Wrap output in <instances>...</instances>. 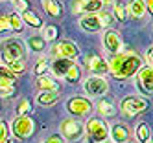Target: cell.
Returning <instances> with one entry per match:
<instances>
[{
    "label": "cell",
    "mask_w": 153,
    "mask_h": 143,
    "mask_svg": "<svg viewBox=\"0 0 153 143\" xmlns=\"http://www.w3.org/2000/svg\"><path fill=\"white\" fill-rule=\"evenodd\" d=\"M109 64V72L113 73L116 79H127V77L135 75L142 68V59L137 53H120L114 55Z\"/></svg>",
    "instance_id": "cell-1"
},
{
    "label": "cell",
    "mask_w": 153,
    "mask_h": 143,
    "mask_svg": "<svg viewBox=\"0 0 153 143\" xmlns=\"http://www.w3.org/2000/svg\"><path fill=\"white\" fill-rule=\"evenodd\" d=\"M0 59L7 64L17 62V61H24V44L19 39H6L0 44Z\"/></svg>",
    "instance_id": "cell-2"
},
{
    "label": "cell",
    "mask_w": 153,
    "mask_h": 143,
    "mask_svg": "<svg viewBox=\"0 0 153 143\" xmlns=\"http://www.w3.org/2000/svg\"><path fill=\"white\" fill-rule=\"evenodd\" d=\"M83 130L87 132V138H89L91 143L105 141L107 136H109V125L105 123V121H102L100 117H91V119H87Z\"/></svg>",
    "instance_id": "cell-3"
},
{
    "label": "cell",
    "mask_w": 153,
    "mask_h": 143,
    "mask_svg": "<svg viewBox=\"0 0 153 143\" xmlns=\"http://www.w3.org/2000/svg\"><path fill=\"white\" fill-rule=\"evenodd\" d=\"M11 132L15 139H28L35 132V121L30 116H17L11 123Z\"/></svg>",
    "instance_id": "cell-4"
},
{
    "label": "cell",
    "mask_w": 153,
    "mask_h": 143,
    "mask_svg": "<svg viewBox=\"0 0 153 143\" xmlns=\"http://www.w3.org/2000/svg\"><path fill=\"white\" fill-rule=\"evenodd\" d=\"M83 90L89 97H100V95H105L107 90H109V83L100 75H91L89 79L83 83Z\"/></svg>",
    "instance_id": "cell-5"
},
{
    "label": "cell",
    "mask_w": 153,
    "mask_h": 143,
    "mask_svg": "<svg viewBox=\"0 0 153 143\" xmlns=\"http://www.w3.org/2000/svg\"><path fill=\"white\" fill-rule=\"evenodd\" d=\"M83 132L85 130H83V125L79 121H76L72 117L61 121V138L68 139V141H76V139H79L83 136Z\"/></svg>",
    "instance_id": "cell-6"
},
{
    "label": "cell",
    "mask_w": 153,
    "mask_h": 143,
    "mask_svg": "<svg viewBox=\"0 0 153 143\" xmlns=\"http://www.w3.org/2000/svg\"><path fill=\"white\" fill-rule=\"evenodd\" d=\"M120 108H122V112L126 116H137L148 108V101L142 97H137V95H129L120 103Z\"/></svg>",
    "instance_id": "cell-7"
},
{
    "label": "cell",
    "mask_w": 153,
    "mask_h": 143,
    "mask_svg": "<svg viewBox=\"0 0 153 143\" xmlns=\"http://www.w3.org/2000/svg\"><path fill=\"white\" fill-rule=\"evenodd\" d=\"M52 53H53V57H56V59H68V61H74V59L79 55V50H78V46H76L74 42H70V40H61L59 44H56V46H53Z\"/></svg>",
    "instance_id": "cell-8"
},
{
    "label": "cell",
    "mask_w": 153,
    "mask_h": 143,
    "mask_svg": "<svg viewBox=\"0 0 153 143\" xmlns=\"http://www.w3.org/2000/svg\"><path fill=\"white\" fill-rule=\"evenodd\" d=\"M67 108H68V112L72 116H87L91 112V108H92V103H91V99H87V97L76 95V97L68 99Z\"/></svg>",
    "instance_id": "cell-9"
},
{
    "label": "cell",
    "mask_w": 153,
    "mask_h": 143,
    "mask_svg": "<svg viewBox=\"0 0 153 143\" xmlns=\"http://www.w3.org/2000/svg\"><path fill=\"white\" fill-rule=\"evenodd\" d=\"M103 7V0H74L72 13H100Z\"/></svg>",
    "instance_id": "cell-10"
},
{
    "label": "cell",
    "mask_w": 153,
    "mask_h": 143,
    "mask_svg": "<svg viewBox=\"0 0 153 143\" xmlns=\"http://www.w3.org/2000/svg\"><path fill=\"white\" fill-rule=\"evenodd\" d=\"M85 66L89 68L92 73L96 75H102V73H107L109 72V64L103 57H100L98 53H89L85 55Z\"/></svg>",
    "instance_id": "cell-11"
},
{
    "label": "cell",
    "mask_w": 153,
    "mask_h": 143,
    "mask_svg": "<svg viewBox=\"0 0 153 143\" xmlns=\"http://www.w3.org/2000/svg\"><path fill=\"white\" fill-rule=\"evenodd\" d=\"M102 44H103V48L109 53L118 55L120 48H122V39H120V35L114 29H107V31H103V35H102Z\"/></svg>",
    "instance_id": "cell-12"
},
{
    "label": "cell",
    "mask_w": 153,
    "mask_h": 143,
    "mask_svg": "<svg viewBox=\"0 0 153 143\" xmlns=\"http://www.w3.org/2000/svg\"><path fill=\"white\" fill-rule=\"evenodd\" d=\"M79 26H81V29L91 31V33L100 31V29L103 28L102 18H100V13H87V15H83V17L79 18Z\"/></svg>",
    "instance_id": "cell-13"
},
{
    "label": "cell",
    "mask_w": 153,
    "mask_h": 143,
    "mask_svg": "<svg viewBox=\"0 0 153 143\" xmlns=\"http://www.w3.org/2000/svg\"><path fill=\"white\" fill-rule=\"evenodd\" d=\"M138 86L146 94L153 92V68H149V66H142V68L138 70Z\"/></svg>",
    "instance_id": "cell-14"
},
{
    "label": "cell",
    "mask_w": 153,
    "mask_h": 143,
    "mask_svg": "<svg viewBox=\"0 0 153 143\" xmlns=\"http://www.w3.org/2000/svg\"><path fill=\"white\" fill-rule=\"evenodd\" d=\"M74 66V61H68V59H56L52 62V72H53V75L56 77H63L65 79V75L68 73V70Z\"/></svg>",
    "instance_id": "cell-15"
},
{
    "label": "cell",
    "mask_w": 153,
    "mask_h": 143,
    "mask_svg": "<svg viewBox=\"0 0 153 143\" xmlns=\"http://www.w3.org/2000/svg\"><path fill=\"white\" fill-rule=\"evenodd\" d=\"M111 136H113V141H118V143H124V141H127L129 139V128H127V125H124V123H116V125H113L111 127Z\"/></svg>",
    "instance_id": "cell-16"
},
{
    "label": "cell",
    "mask_w": 153,
    "mask_h": 143,
    "mask_svg": "<svg viewBox=\"0 0 153 143\" xmlns=\"http://www.w3.org/2000/svg\"><path fill=\"white\" fill-rule=\"evenodd\" d=\"M37 86L41 92H59V84L48 75H41L37 79Z\"/></svg>",
    "instance_id": "cell-17"
},
{
    "label": "cell",
    "mask_w": 153,
    "mask_h": 143,
    "mask_svg": "<svg viewBox=\"0 0 153 143\" xmlns=\"http://www.w3.org/2000/svg\"><path fill=\"white\" fill-rule=\"evenodd\" d=\"M41 4H42V9H45L48 15H52V17H61L63 6H61L59 0H41Z\"/></svg>",
    "instance_id": "cell-18"
},
{
    "label": "cell",
    "mask_w": 153,
    "mask_h": 143,
    "mask_svg": "<svg viewBox=\"0 0 153 143\" xmlns=\"http://www.w3.org/2000/svg\"><path fill=\"white\" fill-rule=\"evenodd\" d=\"M17 81V75L7 68V66H0V88L6 86H13V83Z\"/></svg>",
    "instance_id": "cell-19"
},
{
    "label": "cell",
    "mask_w": 153,
    "mask_h": 143,
    "mask_svg": "<svg viewBox=\"0 0 153 143\" xmlns=\"http://www.w3.org/2000/svg\"><path fill=\"white\" fill-rule=\"evenodd\" d=\"M126 9L129 11V15L135 17V18H140V17L146 15V7H144V2H142V0H129Z\"/></svg>",
    "instance_id": "cell-20"
},
{
    "label": "cell",
    "mask_w": 153,
    "mask_h": 143,
    "mask_svg": "<svg viewBox=\"0 0 153 143\" xmlns=\"http://www.w3.org/2000/svg\"><path fill=\"white\" fill-rule=\"evenodd\" d=\"M57 101H59V92H39L37 95V103L42 106H50Z\"/></svg>",
    "instance_id": "cell-21"
},
{
    "label": "cell",
    "mask_w": 153,
    "mask_h": 143,
    "mask_svg": "<svg viewBox=\"0 0 153 143\" xmlns=\"http://www.w3.org/2000/svg\"><path fill=\"white\" fill-rule=\"evenodd\" d=\"M98 112L103 117H113V116H116V106L109 101V99H102V101L98 103Z\"/></svg>",
    "instance_id": "cell-22"
},
{
    "label": "cell",
    "mask_w": 153,
    "mask_h": 143,
    "mask_svg": "<svg viewBox=\"0 0 153 143\" xmlns=\"http://www.w3.org/2000/svg\"><path fill=\"white\" fill-rule=\"evenodd\" d=\"M20 18H22V22H28V24L31 26V28H42V20L33 13V11H24L22 15H20Z\"/></svg>",
    "instance_id": "cell-23"
},
{
    "label": "cell",
    "mask_w": 153,
    "mask_h": 143,
    "mask_svg": "<svg viewBox=\"0 0 153 143\" xmlns=\"http://www.w3.org/2000/svg\"><path fill=\"white\" fill-rule=\"evenodd\" d=\"M41 29H42L41 39L45 40V42H46V40H56V39H57V33H59V31H57V28L53 26V24H46V26H42Z\"/></svg>",
    "instance_id": "cell-24"
},
{
    "label": "cell",
    "mask_w": 153,
    "mask_h": 143,
    "mask_svg": "<svg viewBox=\"0 0 153 143\" xmlns=\"http://www.w3.org/2000/svg\"><path fill=\"white\" fill-rule=\"evenodd\" d=\"M28 46L31 48V51H35V53H41L42 50L46 48V42L42 40L41 37H30V39H28Z\"/></svg>",
    "instance_id": "cell-25"
},
{
    "label": "cell",
    "mask_w": 153,
    "mask_h": 143,
    "mask_svg": "<svg viewBox=\"0 0 153 143\" xmlns=\"http://www.w3.org/2000/svg\"><path fill=\"white\" fill-rule=\"evenodd\" d=\"M137 139H138L140 143L151 139V132H149V127H148L146 123H140V125H138V128H137Z\"/></svg>",
    "instance_id": "cell-26"
},
{
    "label": "cell",
    "mask_w": 153,
    "mask_h": 143,
    "mask_svg": "<svg viewBox=\"0 0 153 143\" xmlns=\"http://www.w3.org/2000/svg\"><path fill=\"white\" fill-rule=\"evenodd\" d=\"M22 28H24V22H22V18H20L19 13L9 15V29H13V31H22Z\"/></svg>",
    "instance_id": "cell-27"
},
{
    "label": "cell",
    "mask_w": 153,
    "mask_h": 143,
    "mask_svg": "<svg viewBox=\"0 0 153 143\" xmlns=\"http://www.w3.org/2000/svg\"><path fill=\"white\" fill-rule=\"evenodd\" d=\"M79 77H81V72H79V68H78V64H74L72 68L68 70V73L65 75V81H67V83H76Z\"/></svg>",
    "instance_id": "cell-28"
},
{
    "label": "cell",
    "mask_w": 153,
    "mask_h": 143,
    "mask_svg": "<svg viewBox=\"0 0 153 143\" xmlns=\"http://www.w3.org/2000/svg\"><path fill=\"white\" fill-rule=\"evenodd\" d=\"M28 112H31V105L26 97H22L19 101V106H17V116H26Z\"/></svg>",
    "instance_id": "cell-29"
},
{
    "label": "cell",
    "mask_w": 153,
    "mask_h": 143,
    "mask_svg": "<svg viewBox=\"0 0 153 143\" xmlns=\"http://www.w3.org/2000/svg\"><path fill=\"white\" fill-rule=\"evenodd\" d=\"M114 17H116L120 22L126 20V6H124L122 2H114Z\"/></svg>",
    "instance_id": "cell-30"
},
{
    "label": "cell",
    "mask_w": 153,
    "mask_h": 143,
    "mask_svg": "<svg viewBox=\"0 0 153 143\" xmlns=\"http://www.w3.org/2000/svg\"><path fill=\"white\" fill-rule=\"evenodd\" d=\"M46 70H48V61H46V59L37 61V64H35V75H37V77L46 75Z\"/></svg>",
    "instance_id": "cell-31"
},
{
    "label": "cell",
    "mask_w": 153,
    "mask_h": 143,
    "mask_svg": "<svg viewBox=\"0 0 153 143\" xmlns=\"http://www.w3.org/2000/svg\"><path fill=\"white\" fill-rule=\"evenodd\" d=\"M7 68L11 70L15 75L17 73H22L26 70V66H24V61H17V62H11V64H7Z\"/></svg>",
    "instance_id": "cell-32"
},
{
    "label": "cell",
    "mask_w": 153,
    "mask_h": 143,
    "mask_svg": "<svg viewBox=\"0 0 153 143\" xmlns=\"http://www.w3.org/2000/svg\"><path fill=\"white\" fill-rule=\"evenodd\" d=\"M13 4H15V7L19 9V11H28L30 9V4H28V0H13Z\"/></svg>",
    "instance_id": "cell-33"
},
{
    "label": "cell",
    "mask_w": 153,
    "mask_h": 143,
    "mask_svg": "<svg viewBox=\"0 0 153 143\" xmlns=\"http://www.w3.org/2000/svg\"><path fill=\"white\" fill-rule=\"evenodd\" d=\"M7 134H9V130H7V125L4 123V121H0V143L7 139Z\"/></svg>",
    "instance_id": "cell-34"
},
{
    "label": "cell",
    "mask_w": 153,
    "mask_h": 143,
    "mask_svg": "<svg viewBox=\"0 0 153 143\" xmlns=\"http://www.w3.org/2000/svg\"><path fill=\"white\" fill-rule=\"evenodd\" d=\"M15 94V86H6V88H0V97H11Z\"/></svg>",
    "instance_id": "cell-35"
},
{
    "label": "cell",
    "mask_w": 153,
    "mask_h": 143,
    "mask_svg": "<svg viewBox=\"0 0 153 143\" xmlns=\"http://www.w3.org/2000/svg\"><path fill=\"white\" fill-rule=\"evenodd\" d=\"M9 29V15H2L0 17V31Z\"/></svg>",
    "instance_id": "cell-36"
},
{
    "label": "cell",
    "mask_w": 153,
    "mask_h": 143,
    "mask_svg": "<svg viewBox=\"0 0 153 143\" xmlns=\"http://www.w3.org/2000/svg\"><path fill=\"white\" fill-rule=\"evenodd\" d=\"M100 18H102V24H103V28H107V26H111V15L109 13H105V11H102L100 13Z\"/></svg>",
    "instance_id": "cell-37"
},
{
    "label": "cell",
    "mask_w": 153,
    "mask_h": 143,
    "mask_svg": "<svg viewBox=\"0 0 153 143\" xmlns=\"http://www.w3.org/2000/svg\"><path fill=\"white\" fill-rule=\"evenodd\" d=\"M45 143H65V141H63V138H61V136H50Z\"/></svg>",
    "instance_id": "cell-38"
},
{
    "label": "cell",
    "mask_w": 153,
    "mask_h": 143,
    "mask_svg": "<svg viewBox=\"0 0 153 143\" xmlns=\"http://www.w3.org/2000/svg\"><path fill=\"white\" fill-rule=\"evenodd\" d=\"M144 2V7H146V11H149V15L153 13V0H142Z\"/></svg>",
    "instance_id": "cell-39"
},
{
    "label": "cell",
    "mask_w": 153,
    "mask_h": 143,
    "mask_svg": "<svg viewBox=\"0 0 153 143\" xmlns=\"http://www.w3.org/2000/svg\"><path fill=\"white\" fill-rule=\"evenodd\" d=\"M151 51H153V48L149 46V48H148V51H146V62H148L149 68H151Z\"/></svg>",
    "instance_id": "cell-40"
},
{
    "label": "cell",
    "mask_w": 153,
    "mask_h": 143,
    "mask_svg": "<svg viewBox=\"0 0 153 143\" xmlns=\"http://www.w3.org/2000/svg\"><path fill=\"white\" fill-rule=\"evenodd\" d=\"M2 143H17V139H6V141H2Z\"/></svg>",
    "instance_id": "cell-41"
},
{
    "label": "cell",
    "mask_w": 153,
    "mask_h": 143,
    "mask_svg": "<svg viewBox=\"0 0 153 143\" xmlns=\"http://www.w3.org/2000/svg\"><path fill=\"white\" fill-rule=\"evenodd\" d=\"M100 143H114V141H107V139H105V141H100Z\"/></svg>",
    "instance_id": "cell-42"
},
{
    "label": "cell",
    "mask_w": 153,
    "mask_h": 143,
    "mask_svg": "<svg viewBox=\"0 0 153 143\" xmlns=\"http://www.w3.org/2000/svg\"><path fill=\"white\" fill-rule=\"evenodd\" d=\"M144 143H151V139H148V141H144Z\"/></svg>",
    "instance_id": "cell-43"
},
{
    "label": "cell",
    "mask_w": 153,
    "mask_h": 143,
    "mask_svg": "<svg viewBox=\"0 0 153 143\" xmlns=\"http://www.w3.org/2000/svg\"><path fill=\"white\" fill-rule=\"evenodd\" d=\"M124 143H131V141H124Z\"/></svg>",
    "instance_id": "cell-44"
}]
</instances>
